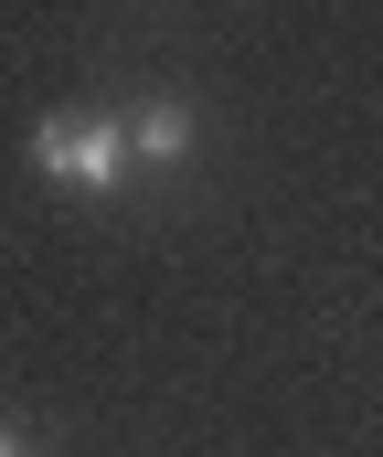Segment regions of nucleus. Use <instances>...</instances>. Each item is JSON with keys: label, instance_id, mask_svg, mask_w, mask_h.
<instances>
[{"label": "nucleus", "instance_id": "nucleus-1", "mask_svg": "<svg viewBox=\"0 0 383 457\" xmlns=\"http://www.w3.org/2000/svg\"><path fill=\"white\" fill-rule=\"evenodd\" d=\"M32 170L43 181H64V192H86V203H107L128 181V117L107 107H54L32 128Z\"/></svg>", "mask_w": 383, "mask_h": 457}, {"label": "nucleus", "instance_id": "nucleus-2", "mask_svg": "<svg viewBox=\"0 0 383 457\" xmlns=\"http://www.w3.org/2000/svg\"><path fill=\"white\" fill-rule=\"evenodd\" d=\"M118 117H128V160H149V170L192 149V107L181 96H149V107H118Z\"/></svg>", "mask_w": 383, "mask_h": 457}, {"label": "nucleus", "instance_id": "nucleus-3", "mask_svg": "<svg viewBox=\"0 0 383 457\" xmlns=\"http://www.w3.org/2000/svg\"><path fill=\"white\" fill-rule=\"evenodd\" d=\"M0 457H21V436H11V426H0Z\"/></svg>", "mask_w": 383, "mask_h": 457}]
</instances>
